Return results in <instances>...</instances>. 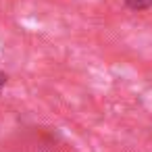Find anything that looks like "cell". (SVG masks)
Returning a JSON list of instances; mask_svg holds the SVG:
<instances>
[{
	"label": "cell",
	"mask_w": 152,
	"mask_h": 152,
	"mask_svg": "<svg viewBox=\"0 0 152 152\" xmlns=\"http://www.w3.org/2000/svg\"><path fill=\"white\" fill-rule=\"evenodd\" d=\"M125 7H127L129 11L140 13V11H148V9L152 7V0H125Z\"/></svg>",
	"instance_id": "6da1fadb"
}]
</instances>
